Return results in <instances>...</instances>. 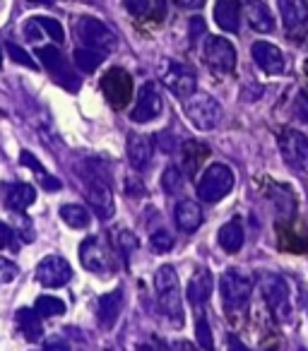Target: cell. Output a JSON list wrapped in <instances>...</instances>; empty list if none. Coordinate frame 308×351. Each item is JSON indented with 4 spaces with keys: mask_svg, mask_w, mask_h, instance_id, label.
I'll list each match as a JSON object with an SVG mask.
<instances>
[{
    "mask_svg": "<svg viewBox=\"0 0 308 351\" xmlns=\"http://www.w3.org/2000/svg\"><path fill=\"white\" fill-rule=\"evenodd\" d=\"M123 308V289H116V291L104 293L102 298L97 301V320L104 330H111L116 325L118 315H121Z\"/></svg>",
    "mask_w": 308,
    "mask_h": 351,
    "instance_id": "18",
    "label": "cell"
},
{
    "mask_svg": "<svg viewBox=\"0 0 308 351\" xmlns=\"http://www.w3.org/2000/svg\"><path fill=\"white\" fill-rule=\"evenodd\" d=\"M152 5H154L152 15L157 17V20H162V15H164V0H152Z\"/></svg>",
    "mask_w": 308,
    "mask_h": 351,
    "instance_id": "46",
    "label": "cell"
},
{
    "mask_svg": "<svg viewBox=\"0 0 308 351\" xmlns=\"http://www.w3.org/2000/svg\"><path fill=\"white\" fill-rule=\"evenodd\" d=\"M36 279L39 284H44L46 289H58V287H65V284L73 279V267L65 258L60 255H49L39 263L36 267Z\"/></svg>",
    "mask_w": 308,
    "mask_h": 351,
    "instance_id": "13",
    "label": "cell"
},
{
    "mask_svg": "<svg viewBox=\"0 0 308 351\" xmlns=\"http://www.w3.org/2000/svg\"><path fill=\"white\" fill-rule=\"evenodd\" d=\"M44 351H70V344L65 339H51L46 341Z\"/></svg>",
    "mask_w": 308,
    "mask_h": 351,
    "instance_id": "42",
    "label": "cell"
},
{
    "mask_svg": "<svg viewBox=\"0 0 308 351\" xmlns=\"http://www.w3.org/2000/svg\"><path fill=\"white\" fill-rule=\"evenodd\" d=\"M135 351H157V349H154V346H150V344H140Z\"/></svg>",
    "mask_w": 308,
    "mask_h": 351,
    "instance_id": "47",
    "label": "cell"
},
{
    "mask_svg": "<svg viewBox=\"0 0 308 351\" xmlns=\"http://www.w3.org/2000/svg\"><path fill=\"white\" fill-rule=\"evenodd\" d=\"M128 159H130V166L135 171H145L152 161V154H154V145H152V137L142 135V132H130L128 135Z\"/></svg>",
    "mask_w": 308,
    "mask_h": 351,
    "instance_id": "17",
    "label": "cell"
},
{
    "mask_svg": "<svg viewBox=\"0 0 308 351\" xmlns=\"http://www.w3.org/2000/svg\"><path fill=\"white\" fill-rule=\"evenodd\" d=\"M102 89H104V94H106L108 101H111V106L123 108L132 97V80L126 70L111 68L102 77Z\"/></svg>",
    "mask_w": 308,
    "mask_h": 351,
    "instance_id": "14",
    "label": "cell"
},
{
    "mask_svg": "<svg viewBox=\"0 0 308 351\" xmlns=\"http://www.w3.org/2000/svg\"><path fill=\"white\" fill-rule=\"evenodd\" d=\"M20 161H22V164L27 166V169H32V171H34L36 176H39V178H41V186H44V188H46V191H49V193H54V191H60V181H58V178H54V176H51L49 171H46L44 166H41L39 161H36V156L32 154V152H27V149L22 152V154H20Z\"/></svg>",
    "mask_w": 308,
    "mask_h": 351,
    "instance_id": "27",
    "label": "cell"
},
{
    "mask_svg": "<svg viewBox=\"0 0 308 351\" xmlns=\"http://www.w3.org/2000/svg\"><path fill=\"white\" fill-rule=\"evenodd\" d=\"M176 5L183 10H200L205 5V0H176Z\"/></svg>",
    "mask_w": 308,
    "mask_h": 351,
    "instance_id": "43",
    "label": "cell"
},
{
    "mask_svg": "<svg viewBox=\"0 0 308 351\" xmlns=\"http://www.w3.org/2000/svg\"><path fill=\"white\" fill-rule=\"evenodd\" d=\"M162 82L167 84L169 92H174L178 99H188L191 94H196V70L188 68L186 63H176V60H169L162 70Z\"/></svg>",
    "mask_w": 308,
    "mask_h": 351,
    "instance_id": "11",
    "label": "cell"
},
{
    "mask_svg": "<svg viewBox=\"0 0 308 351\" xmlns=\"http://www.w3.org/2000/svg\"><path fill=\"white\" fill-rule=\"evenodd\" d=\"M118 245H121L123 258H128V255H130L132 250L137 248V239L130 234V231H121V239H118Z\"/></svg>",
    "mask_w": 308,
    "mask_h": 351,
    "instance_id": "40",
    "label": "cell"
},
{
    "mask_svg": "<svg viewBox=\"0 0 308 351\" xmlns=\"http://www.w3.org/2000/svg\"><path fill=\"white\" fill-rule=\"evenodd\" d=\"M196 332H198V344H200L205 351H215V341H212V330H210V325H207L205 317H198Z\"/></svg>",
    "mask_w": 308,
    "mask_h": 351,
    "instance_id": "35",
    "label": "cell"
},
{
    "mask_svg": "<svg viewBox=\"0 0 308 351\" xmlns=\"http://www.w3.org/2000/svg\"><path fill=\"white\" fill-rule=\"evenodd\" d=\"M36 22H39V27L46 32V36H51L56 44H63L65 32H63V25H60L58 20H54V17H36Z\"/></svg>",
    "mask_w": 308,
    "mask_h": 351,
    "instance_id": "32",
    "label": "cell"
},
{
    "mask_svg": "<svg viewBox=\"0 0 308 351\" xmlns=\"http://www.w3.org/2000/svg\"><path fill=\"white\" fill-rule=\"evenodd\" d=\"M229 351H250V349L244 344V341L239 339V337L231 335V337H229Z\"/></svg>",
    "mask_w": 308,
    "mask_h": 351,
    "instance_id": "44",
    "label": "cell"
},
{
    "mask_svg": "<svg viewBox=\"0 0 308 351\" xmlns=\"http://www.w3.org/2000/svg\"><path fill=\"white\" fill-rule=\"evenodd\" d=\"M5 49H8V53L12 56V60H15V63H22V65H27V68H36V63L32 60V56H27L25 49H20L17 44H8Z\"/></svg>",
    "mask_w": 308,
    "mask_h": 351,
    "instance_id": "39",
    "label": "cell"
},
{
    "mask_svg": "<svg viewBox=\"0 0 308 351\" xmlns=\"http://www.w3.org/2000/svg\"><path fill=\"white\" fill-rule=\"evenodd\" d=\"M186 296H188V301H191V306H196V308H202L207 303V298L212 296V274L207 272L205 267H200L193 274Z\"/></svg>",
    "mask_w": 308,
    "mask_h": 351,
    "instance_id": "22",
    "label": "cell"
},
{
    "mask_svg": "<svg viewBox=\"0 0 308 351\" xmlns=\"http://www.w3.org/2000/svg\"><path fill=\"white\" fill-rule=\"evenodd\" d=\"M123 3L132 17H145L152 10V0H123Z\"/></svg>",
    "mask_w": 308,
    "mask_h": 351,
    "instance_id": "37",
    "label": "cell"
},
{
    "mask_svg": "<svg viewBox=\"0 0 308 351\" xmlns=\"http://www.w3.org/2000/svg\"><path fill=\"white\" fill-rule=\"evenodd\" d=\"M29 3H44L46 5V3H51V0H29Z\"/></svg>",
    "mask_w": 308,
    "mask_h": 351,
    "instance_id": "48",
    "label": "cell"
},
{
    "mask_svg": "<svg viewBox=\"0 0 308 351\" xmlns=\"http://www.w3.org/2000/svg\"><path fill=\"white\" fill-rule=\"evenodd\" d=\"M250 53H253L255 65H258L263 73H268V75L284 73V56L274 44H270V41H255Z\"/></svg>",
    "mask_w": 308,
    "mask_h": 351,
    "instance_id": "16",
    "label": "cell"
},
{
    "mask_svg": "<svg viewBox=\"0 0 308 351\" xmlns=\"http://www.w3.org/2000/svg\"><path fill=\"white\" fill-rule=\"evenodd\" d=\"M73 58H75V65H78V70H82V73H94V70H97L99 65L104 63L106 53H102V51H94V49H87V46H82V49H75Z\"/></svg>",
    "mask_w": 308,
    "mask_h": 351,
    "instance_id": "28",
    "label": "cell"
},
{
    "mask_svg": "<svg viewBox=\"0 0 308 351\" xmlns=\"http://www.w3.org/2000/svg\"><path fill=\"white\" fill-rule=\"evenodd\" d=\"M20 274V267L15 263H10L8 258H0V284H8Z\"/></svg>",
    "mask_w": 308,
    "mask_h": 351,
    "instance_id": "38",
    "label": "cell"
},
{
    "mask_svg": "<svg viewBox=\"0 0 308 351\" xmlns=\"http://www.w3.org/2000/svg\"><path fill=\"white\" fill-rule=\"evenodd\" d=\"M150 245L154 253H169V250L174 248V236L169 234V231H154L150 239Z\"/></svg>",
    "mask_w": 308,
    "mask_h": 351,
    "instance_id": "34",
    "label": "cell"
},
{
    "mask_svg": "<svg viewBox=\"0 0 308 351\" xmlns=\"http://www.w3.org/2000/svg\"><path fill=\"white\" fill-rule=\"evenodd\" d=\"M0 65H3V49H0Z\"/></svg>",
    "mask_w": 308,
    "mask_h": 351,
    "instance_id": "49",
    "label": "cell"
},
{
    "mask_svg": "<svg viewBox=\"0 0 308 351\" xmlns=\"http://www.w3.org/2000/svg\"><path fill=\"white\" fill-rule=\"evenodd\" d=\"M292 111H294V118H296L298 123H308V92L296 94Z\"/></svg>",
    "mask_w": 308,
    "mask_h": 351,
    "instance_id": "36",
    "label": "cell"
},
{
    "mask_svg": "<svg viewBox=\"0 0 308 351\" xmlns=\"http://www.w3.org/2000/svg\"><path fill=\"white\" fill-rule=\"evenodd\" d=\"M279 12L287 29H298L308 22V0H279Z\"/></svg>",
    "mask_w": 308,
    "mask_h": 351,
    "instance_id": "23",
    "label": "cell"
},
{
    "mask_svg": "<svg viewBox=\"0 0 308 351\" xmlns=\"http://www.w3.org/2000/svg\"><path fill=\"white\" fill-rule=\"evenodd\" d=\"M215 22L224 32L236 34L241 27V3L239 0H217L215 3Z\"/></svg>",
    "mask_w": 308,
    "mask_h": 351,
    "instance_id": "20",
    "label": "cell"
},
{
    "mask_svg": "<svg viewBox=\"0 0 308 351\" xmlns=\"http://www.w3.org/2000/svg\"><path fill=\"white\" fill-rule=\"evenodd\" d=\"M84 188H87V200L94 207L99 219H111L116 212V202H113L111 186L106 181V173H97V169L82 173Z\"/></svg>",
    "mask_w": 308,
    "mask_h": 351,
    "instance_id": "7",
    "label": "cell"
},
{
    "mask_svg": "<svg viewBox=\"0 0 308 351\" xmlns=\"http://www.w3.org/2000/svg\"><path fill=\"white\" fill-rule=\"evenodd\" d=\"M60 219L73 229H87L92 224V217L82 205H63L60 207Z\"/></svg>",
    "mask_w": 308,
    "mask_h": 351,
    "instance_id": "29",
    "label": "cell"
},
{
    "mask_svg": "<svg viewBox=\"0 0 308 351\" xmlns=\"http://www.w3.org/2000/svg\"><path fill=\"white\" fill-rule=\"evenodd\" d=\"M220 293L222 303H224L226 313H239L246 308V303L250 301V293H253V279L244 277L236 269H226L220 279Z\"/></svg>",
    "mask_w": 308,
    "mask_h": 351,
    "instance_id": "3",
    "label": "cell"
},
{
    "mask_svg": "<svg viewBox=\"0 0 308 351\" xmlns=\"http://www.w3.org/2000/svg\"><path fill=\"white\" fill-rule=\"evenodd\" d=\"M164 108V99L159 94L157 84L154 82H145L140 89H137V99L135 106L130 111V121L132 123H150L162 113Z\"/></svg>",
    "mask_w": 308,
    "mask_h": 351,
    "instance_id": "12",
    "label": "cell"
},
{
    "mask_svg": "<svg viewBox=\"0 0 308 351\" xmlns=\"http://www.w3.org/2000/svg\"><path fill=\"white\" fill-rule=\"evenodd\" d=\"M0 250H12V253L20 250V239L5 221H0Z\"/></svg>",
    "mask_w": 308,
    "mask_h": 351,
    "instance_id": "33",
    "label": "cell"
},
{
    "mask_svg": "<svg viewBox=\"0 0 308 351\" xmlns=\"http://www.w3.org/2000/svg\"><path fill=\"white\" fill-rule=\"evenodd\" d=\"M15 320H17V327H20V332L25 335L27 341H39L41 337H44V327H41L39 313L36 311H32V308H20Z\"/></svg>",
    "mask_w": 308,
    "mask_h": 351,
    "instance_id": "25",
    "label": "cell"
},
{
    "mask_svg": "<svg viewBox=\"0 0 308 351\" xmlns=\"http://www.w3.org/2000/svg\"><path fill=\"white\" fill-rule=\"evenodd\" d=\"M236 183V176L229 166L224 164H212L205 169V173L200 176L198 183V197L205 202H220L222 197H226L231 193Z\"/></svg>",
    "mask_w": 308,
    "mask_h": 351,
    "instance_id": "2",
    "label": "cell"
},
{
    "mask_svg": "<svg viewBox=\"0 0 308 351\" xmlns=\"http://www.w3.org/2000/svg\"><path fill=\"white\" fill-rule=\"evenodd\" d=\"M246 8H248V22L255 32L270 34L274 29V17L263 0H246Z\"/></svg>",
    "mask_w": 308,
    "mask_h": 351,
    "instance_id": "24",
    "label": "cell"
},
{
    "mask_svg": "<svg viewBox=\"0 0 308 351\" xmlns=\"http://www.w3.org/2000/svg\"><path fill=\"white\" fill-rule=\"evenodd\" d=\"M202 58H205L207 68L220 75H229L236 68V49L224 36H207Z\"/></svg>",
    "mask_w": 308,
    "mask_h": 351,
    "instance_id": "9",
    "label": "cell"
},
{
    "mask_svg": "<svg viewBox=\"0 0 308 351\" xmlns=\"http://www.w3.org/2000/svg\"><path fill=\"white\" fill-rule=\"evenodd\" d=\"M154 289H157L159 308L167 315V320L174 327H183L186 317H183V301H181V289H178L176 269L171 265H162L154 272Z\"/></svg>",
    "mask_w": 308,
    "mask_h": 351,
    "instance_id": "1",
    "label": "cell"
},
{
    "mask_svg": "<svg viewBox=\"0 0 308 351\" xmlns=\"http://www.w3.org/2000/svg\"><path fill=\"white\" fill-rule=\"evenodd\" d=\"M183 111L198 130H215L222 121L220 101L210 94H191L183 104Z\"/></svg>",
    "mask_w": 308,
    "mask_h": 351,
    "instance_id": "6",
    "label": "cell"
},
{
    "mask_svg": "<svg viewBox=\"0 0 308 351\" xmlns=\"http://www.w3.org/2000/svg\"><path fill=\"white\" fill-rule=\"evenodd\" d=\"M3 200L10 210L15 212H25L27 207L34 205L36 200V191L29 183H5L3 186Z\"/></svg>",
    "mask_w": 308,
    "mask_h": 351,
    "instance_id": "19",
    "label": "cell"
},
{
    "mask_svg": "<svg viewBox=\"0 0 308 351\" xmlns=\"http://www.w3.org/2000/svg\"><path fill=\"white\" fill-rule=\"evenodd\" d=\"M260 291L263 298L268 303V308L272 311V315L279 322H289L292 320V291H289V284L284 282L277 274H265L263 282H260Z\"/></svg>",
    "mask_w": 308,
    "mask_h": 351,
    "instance_id": "5",
    "label": "cell"
},
{
    "mask_svg": "<svg viewBox=\"0 0 308 351\" xmlns=\"http://www.w3.org/2000/svg\"><path fill=\"white\" fill-rule=\"evenodd\" d=\"M75 36H78L82 46L102 51V53H108V51L116 49V34L97 17H78L75 20Z\"/></svg>",
    "mask_w": 308,
    "mask_h": 351,
    "instance_id": "4",
    "label": "cell"
},
{
    "mask_svg": "<svg viewBox=\"0 0 308 351\" xmlns=\"http://www.w3.org/2000/svg\"><path fill=\"white\" fill-rule=\"evenodd\" d=\"M41 36H44V34H41L39 22H36V20H29V22H27V25H25V39H27V41H39Z\"/></svg>",
    "mask_w": 308,
    "mask_h": 351,
    "instance_id": "41",
    "label": "cell"
},
{
    "mask_svg": "<svg viewBox=\"0 0 308 351\" xmlns=\"http://www.w3.org/2000/svg\"><path fill=\"white\" fill-rule=\"evenodd\" d=\"M34 311L39 313V317H54V315H63L65 313V303L58 296H39L34 303Z\"/></svg>",
    "mask_w": 308,
    "mask_h": 351,
    "instance_id": "30",
    "label": "cell"
},
{
    "mask_svg": "<svg viewBox=\"0 0 308 351\" xmlns=\"http://www.w3.org/2000/svg\"><path fill=\"white\" fill-rule=\"evenodd\" d=\"M279 152L289 169L308 176V137L298 130H284L279 135Z\"/></svg>",
    "mask_w": 308,
    "mask_h": 351,
    "instance_id": "8",
    "label": "cell"
},
{
    "mask_svg": "<svg viewBox=\"0 0 308 351\" xmlns=\"http://www.w3.org/2000/svg\"><path fill=\"white\" fill-rule=\"evenodd\" d=\"M174 351H198V349L191 344V341H186V339H178V341H174Z\"/></svg>",
    "mask_w": 308,
    "mask_h": 351,
    "instance_id": "45",
    "label": "cell"
},
{
    "mask_svg": "<svg viewBox=\"0 0 308 351\" xmlns=\"http://www.w3.org/2000/svg\"><path fill=\"white\" fill-rule=\"evenodd\" d=\"M162 188L169 193V195H176V193L183 188V176H181V171H178L176 166H169V169L164 171V176H162Z\"/></svg>",
    "mask_w": 308,
    "mask_h": 351,
    "instance_id": "31",
    "label": "cell"
},
{
    "mask_svg": "<svg viewBox=\"0 0 308 351\" xmlns=\"http://www.w3.org/2000/svg\"><path fill=\"white\" fill-rule=\"evenodd\" d=\"M244 226H241L239 219H231L226 221L224 226L220 229V234H217V241H220V245L226 250V253H239L241 248H244Z\"/></svg>",
    "mask_w": 308,
    "mask_h": 351,
    "instance_id": "26",
    "label": "cell"
},
{
    "mask_svg": "<svg viewBox=\"0 0 308 351\" xmlns=\"http://www.w3.org/2000/svg\"><path fill=\"white\" fill-rule=\"evenodd\" d=\"M36 56H39V60L44 63V68L54 75L56 82L63 84V87L70 89V92H78L80 77L73 73V68L65 63V58L60 56V51L56 49V46H41V49L36 51Z\"/></svg>",
    "mask_w": 308,
    "mask_h": 351,
    "instance_id": "10",
    "label": "cell"
},
{
    "mask_svg": "<svg viewBox=\"0 0 308 351\" xmlns=\"http://www.w3.org/2000/svg\"><path fill=\"white\" fill-rule=\"evenodd\" d=\"M80 263H82L84 269H89L94 274H106L113 267L106 245L97 236H89V239L82 241V245H80Z\"/></svg>",
    "mask_w": 308,
    "mask_h": 351,
    "instance_id": "15",
    "label": "cell"
},
{
    "mask_svg": "<svg viewBox=\"0 0 308 351\" xmlns=\"http://www.w3.org/2000/svg\"><path fill=\"white\" fill-rule=\"evenodd\" d=\"M174 217H176V226L181 231H186V234L198 231L202 224V210L196 200H178Z\"/></svg>",
    "mask_w": 308,
    "mask_h": 351,
    "instance_id": "21",
    "label": "cell"
}]
</instances>
